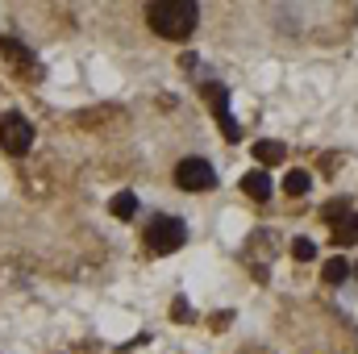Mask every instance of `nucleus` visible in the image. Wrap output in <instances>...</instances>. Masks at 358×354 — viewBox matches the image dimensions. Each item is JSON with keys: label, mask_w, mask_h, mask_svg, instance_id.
Masks as SVG:
<instances>
[{"label": "nucleus", "mask_w": 358, "mask_h": 354, "mask_svg": "<svg viewBox=\"0 0 358 354\" xmlns=\"http://www.w3.org/2000/svg\"><path fill=\"white\" fill-rule=\"evenodd\" d=\"M146 21H150V29H155L159 38L183 42V38L196 29V21H200V8H196L192 0H155V4L146 8Z\"/></svg>", "instance_id": "f257e3e1"}, {"label": "nucleus", "mask_w": 358, "mask_h": 354, "mask_svg": "<svg viewBox=\"0 0 358 354\" xmlns=\"http://www.w3.org/2000/svg\"><path fill=\"white\" fill-rule=\"evenodd\" d=\"M146 242H150L155 255H176L179 246L187 242V229H183L179 217H155V225L146 229Z\"/></svg>", "instance_id": "f03ea898"}, {"label": "nucleus", "mask_w": 358, "mask_h": 354, "mask_svg": "<svg viewBox=\"0 0 358 354\" xmlns=\"http://www.w3.org/2000/svg\"><path fill=\"white\" fill-rule=\"evenodd\" d=\"M0 146L8 150V155H25L29 146H34V125L25 121V117H17V113H8V117H0Z\"/></svg>", "instance_id": "7ed1b4c3"}, {"label": "nucleus", "mask_w": 358, "mask_h": 354, "mask_svg": "<svg viewBox=\"0 0 358 354\" xmlns=\"http://www.w3.org/2000/svg\"><path fill=\"white\" fill-rule=\"evenodd\" d=\"M176 183L187 187V192H208V187L217 183V171H213L208 159H183L176 167Z\"/></svg>", "instance_id": "20e7f679"}, {"label": "nucleus", "mask_w": 358, "mask_h": 354, "mask_svg": "<svg viewBox=\"0 0 358 354\" xmlns=\"http://www.w3.org/2000/svg\"><path fill=\"white\" fill-rule=\"evenodd\" d=\"M242 192H246L250 200H267V196H271V179H267V171H250V176L242 179Z\"/></svg>", "instance_id": "39448f33"}, {"label": "nucleus", "mask_w": 358, "mask_h": 354, "mask_svg": "<svg viewBox=\"0 0 358 354\" xmlns=\"http://www.w3.org/2000/svg\"><path fill=\"white\" fill-rule=\"evenodd\" d=\"M283 155H287V150H283V142H255V159H259V163H263V167H271V163H283Z\"/></svg>", "instance_id": "423d86ee"}, {"label": "nucleus", "mask_w": 358, "mask_h": 354, "mask_svg": "<svg viewBox=\"0 0 358 354\" xmlns=\"http://www.w3.org/2000/svg\"><path fill=\"white\" fill-rule=\"evenodd\" d=\"M334 242H338V246H355L358 242V213H350L346 221L334 225Z\"/></svg>", "instance_id": "0eeeda50"}, {"label": "nucleus", "mask_w": 358, "mask_h": 354, "mask_svg": "<svg viewBox=\"0 0 358 354\" xmlns=\"http://www.w3.org/2000/svg\"><path fill=\"white\" fill-rule=\"evenodd\" d=\"M108 208H113V217H121V221H125V217H134V213H138V196H134V192H121V196H113V204H108Z\"/></svg>", "instance_id": "6e6552de"}, {"label": "nucleus", "mask_w": 358, "mask_h": 354, "mask_svg": "<svg viewBox=\"0 0 358 354\" xmlns=\"http://www.w3.org/2000/svg\"><path fill=\"white\" fill-rule=\"evenodd\" d=\"M350 213H355V208H350V200H346V196H342V200H329V204L321 208V217H325V221H334V225H338V221H346Z\"/></svg>", "instance_id": "1a4fd4ad"}, {"label": "nucleus", "mask_w": 358, "mask_h": 354, "mask_svg": "<svg viewBox=\"0 0 358 354\" xmlns=\"http://www.w3.org/2000/svg\"><path fill=\"white\" fill-rule=\"evenodd\" d=\"M321 275H325V283H346V279H350V263H346V259H329Z\"/></svg>", "instance_id": "9d476101"}, {"label": "nucleus", "mask_w": 358, "mask_h": 354, "mask_svg": "<svg viewBox=\"0 0 358 354\" xmlns=\"http://www.w3.org/2000/svg\"><path fill=\"white\" fill-rule=\"evenodd\" d=\"M308 171H287V179H283V187H287V196H304L308 192Z\"/></svg>", "instance_id": "9b49d317"}, {"label": "nucleus", "mask_w": 358, "mask_h": 354, "mask_svg": "<svg viewBox=\"0 0 358 354\" xmlns=\"http://www.w3.org/2000/svg\"><path fill=\"white\" fill-rule=\"evenodd\" d=\"M204 96H208V104H213L217 113H225V104H229V92L221 88V84H204Z\"/></svg>", "instance_id": "f8f14e48"}, {"label": "nucleus", "mask_w": 358, "mask_h": 354, "mask_svg": "<svg viewBox=\"0 0 358 354\" xmlns=\"http://www.w3.org/2000/svg\"><path fill=\"white\" fill-rule=\"evenodd\" d=\"M292 255H296V259H300V263H308V259H313V255H317V246H313V242H308V238H296V242H292Z\"/></svg>", "instance_id": "ddd939ff"}, {"label": "nucleus", "mask_w": 358, "mask_h": 354, "mask_svg": "<svg viewBox=\"0 0 358 354\" xmlns=\"http://www.w3.org/2000/svg\"><path fill=\"white\" fill-rule=\"evenodd\" d=\"M217 121H221V129H225V138H229V142H238V138H242V129H238V121H234L229 113H217Z\"/></svg>", "instance_id": "4468645a"}, {"label": "nucleus", "mask_w": 358, "mask_h": 354, "mask_svg": "<svg viewBox=\"0 0 358 354\" xmlns=\"http://www.w3.org/2000/svg\"><path fill=\"white\" fill-rule=\"evenodd\" d=\"M187 317H192V304H187L183 296H176V300H171V321H179V325H183Z\"/></svg>", "instance_id": "2eb2a0df"}, {"label": "nucleus", "mask_w": 358, "mask_h": 354, "mask_svg": "<svg viewBox=\"0 0 358 354\" xmlns=\"http://www.w3.org/2000/svg\"><path fill=\"white\" fill-rule=\"evenodd\" d=\"M229 321H234V313H213V330H217V334H221Z\"/></svg>", "instance_id": "dca6fc26"}]
</instances>
